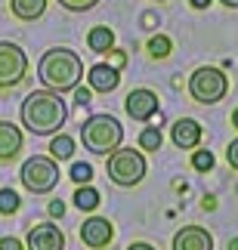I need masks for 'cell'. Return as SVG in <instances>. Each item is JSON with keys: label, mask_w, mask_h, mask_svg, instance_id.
I'll list each match as a JSON object with an SVG mask.
<instances>
[{"label": "cell", "mask_w": 238, "mask_h": 250, "mask_svg": "<svg viewBox=\"0 0 238 250\" xmlns=\"http://www.w3.org/2000/svg\"><path fill=\"white\" fill-rule=\"evenodd\" d=\"M19 114H22V124H25L28 133H34V136H53L65 124V118H68V108H65L59 93L34 90V93L25 96Z\"/></svg>", "instance_id": "obj_1"}, {"label": "cell", "mask_w": 238, "mask_h": 250, "mask_svg": "<svg viewBox=\"0 0 238 250\" xmlns=\"http://www.w3.org/2000/svg\"><path fill=\"white\" fill-rule=\"evenodd\" d=\"M37 78L43 81L46 90L68 93L84 78V62H81V56L74 50H68V46H53V50H46L41 56V62H37Z\"/></svg>", "instance_id": "obj_2"}, {"label": "cell", "mask_w": 238, "mask_h": 250, "mask_svg": "<svg viewBox=\"0 0 238 250\" xmlns=\"http://www.w3.org/2000/svg\"><path fill=\"white\" fill-rule=\"evenodd\" d=\"M81 142L84 148L93 155H111L115 148H121L124 142V127L111 118V114H93L90 121H84L81 127Z\"/></svg>", "instance_id": "obj_3"}, {"label": "cell", "mask_w": 238, "mask_h": 250, "mask_svg": "<svg viewBox=\"0 0 238 250\" xmlns=\"http://www.w3.org/2000/svg\"><path fill=\"white\" fill-rule=\"evenodd\" d=\"M108 179L121 188H133L146 179V158L142 151H133V148H115L108 155Z\"/></svg>", "instance_id": "obj_4"}, {"label": "cell", "mask_w": 238, "mask_h": 250, "mask_svg": "<svg viewBox=\"0 0 238 250\" xmlns=\"http://www.w3.org/2000/svg\"><path fill=\"white\" fill-rule=\"evenodd\" d=\"M19 179H22V186L31 191V195H46V191H53L56 182H59V164H56L53 158L34 155L22 164Z\"/></svg>", "instance_id": "obj_5"}, {"label": "cell", "mask_w": 238, "mask_h": 250, "mask_svg": "<svg viewBox=\"0 0 238 250\" xmlns=\"http://www.w3.org/2000/svg\"><path fill=\"white\" fill-rule=\"evenodd\" d=\"M229 93V78L220 71V68H198L192 78H189V96L201 105H214L220 102L223 96Z\"/></svg>", "instance_id": "obj_6"}, {"label": "cell", "mask_w": 238, "mask_h": 250, "mask_svg": "<svg viewBox=\"0 0 238 250\" xmlns=\"http://www.w3.org/2000/svg\"><path fill=\"white\" fill-rule=\"evenodd\" d=\"M28 74V56L19 43L0 41V90H13Z\"/></svg>", "instance_id": "obj_7"}, {"label": "cell", "mask_w": 238, "mask_h": 250, "mask_svg": "<svg viewBox=\"0 0 238 250\" xmlns=\"http://www.w3.org/2000/svg\"><path fill=\"white\" fill-rule=\"evenodd\" d=\"M25 247L28 250H65V235L53 223H37V226L28 229Z\"/></svg>", "instance_id": "obj_8"}, {"label": "cell", "mask_w": 238, "mask_h": 250, "mask_svg": "<svg viewBox=\"0 0 238 250\" xmlns=\"http://www.w3.org/2000/svg\"><path fill=\"white\" fill-rule=\"evenodd\" d=\"M111 238H115V229H111V223L106 216H90L81 226V241L93 250H106L111 244Z\"/></svg>", "instance_id": "obj_9"}, {"label": "cell", "mask_w": 238, "mask_h": 250, "mask_svg": "<svg viewBox=\"0 0 238 250\" xmlns=\"http://www.w3.org/2000/svg\"><path fill=\"white\" fill-rule=\"evenodd\" d=\"M124 108H127V114L133 121H142L146 124L151 114L158 111V96L151 90H133L127 99H124Z\"/></svg>", "instance_id": "obj_10"}, {"label": "cell", "mask_w": 238, "mask_h": 250, "mask_svg": "<svg viewBox=\"0 0 238 250\" xmlns=\"http://www.w3.org/2000/svg\"><path fill=\"white\" fill-rule=\"evenodd\" d=\"M173 250H214V238L201 226H183L173 235Z\"/></svg>", "instance_id": "obj_11"}, {"label": "cell", "mask_w": 238, "mask_h": 250, "mask_svg": "<svg viewBox=\"0 0 238 250\" xmlns=\"http://www.w3.org/2000/svg\"><path fill=\"white\" fill-rule=\"evenodd\" d=\"M19 151H22V130L13 121H0V164L16 161Z\"/></svg>", "instance_id": "obj_12"}, {"label": "cell", "mask_w": 238, "mask_h": 250, "mask_svg": "<svg viewBox=\"0 0 238 250\" xmlns=\"http://www.w3.org/2000/svg\"><path fill=\"white\" fill-rule=\"evenodd\" d=\"M90 90L93 93H115L118 90V83H121V74L115 65H106V62H99V65H93L90 68Z\"/></svg>", "instance_id": "obj_13"}, {"label": "cell", "mask_w": 238, "mask_h": 250, "mask_svg": "<svg viewBox=\"0 0 238 250\" xmlns=\"http://www.w3.org/2000/svg\"><path fill=\"white\" fill-rule=\"evenodd\" d=\"M170 136H173L176 148H198V142H201V124L192 118H179L173 124V130H170Z\"/></svg>", "instance_id": "obj_14"}, {"label": "cell", "mask_w": 238, "mask_h": 250, "mask_svg": "<svg viewBox=\"0 0 238 250\" xmlns=\"http://www.w3.org/2000/svg\"><path fill=\"white\" fill-rule=\"evenodd\" d=\"M9 9H13V16L22 19V22H34V19L43 16L46 0H9Z\"/></svg>", "instance_id": "obj_15"}, {"label": "cell", "mask_w": 238, "mask_h": 250, "mask_svg": "<svg viewBox=\"0 0 238 250\" xmlns=\"http://www.w3.org/2000/svg\"><path fill=\"white\" fill-rule=\"evenodd\" d=\"M87 46H90L93 53H111V46H115V31H111V28H106V25L90 28Z\"/></svg>", "instance_id": "obj_16"}, {"label": "cell", "mask_w": 238, "mask_h": 250, "mask_svg": "<svg viewBox=\"0 0 238 250\" xmlns=\"http://www.w3.org/2000/svg\"><path fill=\"white\" fill-rule=\"evenodd\" d=\"M74 207L78 210H96L99 207V191L93 186H78V191H74Z\"/></svg>", "instance_id": "obj_17"}, {"label": "cell", "mask_w": 238, "mask_h": 250, "mask_svg": "<svg viewBox=\"0 0 238 250\" xmlns=\"http://www.w3.org/2000/svg\"><path fill=\"white\" fill-rule=\"evenodd\" d=\"M50 155H53V161H71V155H74V139L71 136H56L50 142Z\"/></svg>", "instance_id": "obj_18"}, {"label": "cell", "mask_w": 238, "mask_h": 250, "mask_svg": "<svg viewBox=\"0 0 238 250\" xmlns=\"http://www.w3.org/2000/svg\"><path fill=\"white\" fill-rule=\"evenodd\" d=\"M170 50H173V43H170L167 34H155L149 41V56H151V59H167Z\"/></svg>", "instance_id": "obj_19"}, {"label": "cell", "mask_w": 238, "mask_h": 250, "mask_svg": "<svg viewBox=\"0 0 238 250\" xmlns=\"http://www.w3.org/2000/svg\"><path fill=\"white\" fill-rule=\"evenodd\" d=\"M161 142H164V139H161V130L158 127H146V130L139 133V148L142 151H158Z\"/></svg>", "instance_id": "obj_20"}, {"label": "cell", "mask_w": 238, "mask_h": 250, "mask_svg": "<svg viewBox=\"0 0 238 250\" xmlns=\"http://www.w3.org/2000/svg\"><path fill=\"white\" fill-rule=\"evenodd\" d=\"M19 204H22V201H19V195H16L13 188H0V213H3V216L16 213Z\"/></svg>", "instance_id": "obj_21"}, {"label": "cell", "mask_w": 238, "mask_h": 250, "mask_svg": "<svg viewBox=\"0 0 238 250\" xmlns=\"http://www.w3.org/2000/svg\"><path fill=\"white\" fill-rule=\"evenodd\" d=\"M71 179L78 182V186H90V179H93V167L90 164H71Z\"/></svg>", "instance_id": "obj_22"}, {"label": "cell", "mask_w": 238, "mask_h": 250, "mask_svg": "<svg viewBox=\"0 0 238 250\" xmlns=\"http://www.w3.org/2000/svg\"><path fill=\"white\" fill-rule=\"evenodd\" d=\"M192 167H195V170H201V173L214 170V155H211V151H207V148L195 151V155H192Z\"/></svg>", "instance_id": "obj_23"}, {"label": "cell", "mask_w": 238, "mask_h": 250, "mask_svg": "<svg viewBox=\"0 0 238 250\" xmlns=\"http://www.w3.org/2000/svg\"><path fill=\"white\" fill-rule=\"evenodd\" d=\"M99 0H59V6H65L68 13H87V9H93Z\"/></svg>", "instance_id": "obj_24"}, {"label": "cell", "mask_w": 238, "mask_h": 250, "mask_svg": "<svg viewBox=\"0 0 238 250\" xmlns=\"http://www.w3.org/2000/svg\"><path fill=\"white\" fill-rule=\"evenodd\" d=\"M226 161H229L232 170H238V139L229 142V148H226Z\"/></svg>", "instance_id": "obj_25"}, {"label": "cell", "mask_w": 238, "mask_h": 250, "mask_svg": "<svg viewBox=\"0 0 238 250\" xmlns=\"http://www.w3.org/2000/svg\"><path fill=\"white\" fill-rule=\"evenodd\" d=\"M0 250H25L19 238H0Z\"/></svg>", "instance_id": "obj_26"}, {"label": "cell", "mask_w": 238, "mask_h": 250, "mask_svg": "<svg viewBox=\"0 0 238 250\" xmlns=\"http://www.w3.org/2000/svg\"><path fill=\"white\" fill-rule=\"evenodd\" d=\"M74 99H78V105H90V90H84V86H74Z\"/></svg>", "instance_id": "obj_27"}, {"label": "cell", "mask_w": 238, "mask_h": 250, "mask_svg": "<svg viewBox=\"0 0 238 250\" xmlns=\"http://www.w3.org/2000/svg\"><path fill=\"white\" fill-rule=\"evenodd\" d=\"M50 213H53V216H62V213H65L62 201H53V204H50Z\"/></svg>", "instance_id": "obj_28"}, {"label": "cell", "mask_w": 238, "mask_h": 250, "mask_svg": "<svg viewBox=\"0 0 238 250\" xmlns=\"http://www.w3.org/2000/svg\"><path fill=\"white\" fill-rule=\"evenodd\" d=\"M127 250H155V247H151V244H146V241H136V244H130Z\"/></svg>", "instance_id": "obj_29"}, {"label": "cell", "mask_w": 238, "mask_h": 250, "mask_svg": "<svg viewBox=\"0 0 238 250\" xmlns=\"http://www.w3.org/2000/svg\"><path fill=\"white\" fill-rule=\"evenodd\" d=\"M189 3H192L195 9H207V6H211V0H189Z\"/></svg>", "instance_id": "obj_30"}, {"label": "cell", "mask_w": 238, "mask_h": 250, "mask_svg": "<svg viewBox=\"0 0 238 250\" xmlns=\"http://www.w3.org/2000/svg\"><path fill=\"white\" fill-rule=\"evenodd\" d=\"M223 6H229V9H238V0H220Z\"/></svg>", "instance_id": "obj_31"}, {"label": "cell", "mask_w": 238, "mask_h": 250, "mask_svg": "<svg viewBox=\"0 0 238 250\" xmlns=\"http://www.w3.org/2000/svg\"><path fill=\"white\" fill-rule=\"evenodd\" d=\"M232 127H235V130H238V108H235V111H232Z\"/></svg>", "instance_id": "obj_32"}, {"label": "cell", "mask_w": 238, "mask_h": 250, "mask_svg": "<svg viewBox=\"0 0 238 250\" xmlns=\"http://www.w3.org/2000/svg\"><path fill=\"white\" fill-rule=\"evenodd\" d=\"M229 250H238V238H235V241H229Z\"/></svg>", "instance_id": "obj_33"}, {"label": "cell", "mask_w": 238, "mask_h": 250, "mask_svg": "<svg viewBox=\"0 0 238 250\" xmlns=\"http://www.w3.org/2000/svg\"><path fill=\"white\" fill-rule=\"evenodd\" d=\"M155 3H164V0H155Z\"/></svg>", "instance_id": "obj_34"}]
</instances>
